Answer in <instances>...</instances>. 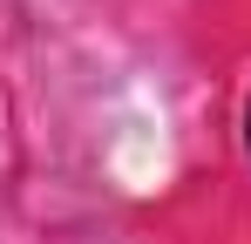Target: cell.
<instances>
[{
  "instance_id": "1",
  "label": "cell",
  "mask_w": 251,
  "mask_h": 244,
  "mask_svg": "<svg viewBox=\"0 0 251 244\" xmlns=\"http://www.w3.org/2000/svg\"><path fill=\"white\" fill-rule=\"evenodd\" d=\"M245 143H251V102H245Z\"/></svg>"
}]
</instances>
